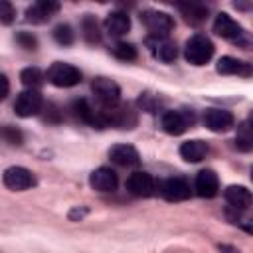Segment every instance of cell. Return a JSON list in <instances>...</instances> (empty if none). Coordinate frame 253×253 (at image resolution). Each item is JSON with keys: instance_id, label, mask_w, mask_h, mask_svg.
<instances>
[{"instance_id": "cell-1", "label": "cell", "mask_w": 253, "mask_h": 253, "mask_svg": "<svg viewBox=\"0 0 253 253\" xmlns=\"http://www.w3.org/2000/svg\"><path fill=\"white\" fill-rule=\"evenodd\" d=\"M213 55V43L204 34H194L184 45V57L192 65H206Z\"/></svg>"}, {"instance_id": "cell-2", "label": "cell", "mask_w": 253, "mask_h": 253, "mask_svg": "<svg viewBox=\"0 0 253 253\" xmlns=\"http://www.w3.org/2000/svg\"><path fill=\"white\" fill-rule=\"evenodd\" d=\"M91 91H93L95 99L99 101L101 109H109V107L119 105L121 89H119V85L113 79H109V77H97L91 83Z\"/></svg>"}, {"instance_id": "cell-3", "label": "cell", "mask_w": 253, "mask_h": 253, "mask_svg": "<svg viewBox=\"0 0 253 253\" xmlns=\"http://www.w3.org/2000/svg\"><path fill=\"white\" fill-rule=\"evenodd\" d=\"M47 79L55 85V87H73L81 81V71L77 67H73L71 63H63V61H55L49 69H47Z\"/></svg>"}, {"instance_id": "cell-4", "label": "cell", "mask_w": 253, "mask_h": 253, "mask_svg": "<svg viewBox=\"0 0 253 253\" xmlns=\"http://www.w3.org/2000/svg\"><path fill=\"white\" fill-rule=\"evenodd\" d=\"M2 182L8 190L24 192V190H30V188L36 186V176H34L32 170H28L24 166H10V168L4 170Z\"/></svg>"}, {"instance_id": "cell-5", "label": "cell", "mask_w": 253, "mask_h": 253, "mask_svg": "<svg viewBox=\"0 0 253 253\" xmlns=\"http://www.w3.org/2000/svg\"><path fill=\"white\" fill-rule=\"evenodd\" d=\"M142 24L146 26V30L154 36V38H166V34H170V30L174 28V20L170 14L166 12H158V10H146L140 16Z\"/></svg>"}, {"instance_id": "cell-6", "label": "cell", "mask_w": 253, "mask_h": 253, "mask_svg": "<svg viewBox=\"0 0 253 253\" xmlns=\"http://www.w3.org/2000/svg\"><path fill=\"white\" fill-rule=\"evenodd\" d=\"M42 107H43V99H42L40 91H36V89H26V91H22V93L16 97V101H14V111H16V115L22 117V119H28V117L38 115V113L42 111Z\"/></svg>"}, {"instance_id": "cell-7", "label": "cell", "mask_w": 253, "mask_h": 253, "mask_svg": "<svg viewBox=\"0 0 253 253\" xmlns=\"http://www.w3.org/2000/svg\"><path fill=\"white\" fill-rule=\"evenodd\" d=\"M192 123H194V113L192 111H166L160 119L162 130L172 134V136H178V134L186 132V128Z\"/></svg>"}, {"instance_id": "cell-8", "label": "cell", "mask_w": 253, "mask_h": 253, "mask_svg": "<svg viewBox=\"0 0 253 253\" xmlns=\"http://www.w3.org/2000/svg\"><path fill=\"white\" fill-rule=\"evenodd\" d=\"M125 188H126L128 194H132V196H136V198H148V196L154 194L156 182H154V178H152L148 172L138 170V172H132V174L126 178Z\"/></svg>"}, {"instance_id": "cell-9", "label": "cell", "mask_w": 253, "mask_h": 253, "mask_svg": "<svg viewBox=\"0 0 253 253\" xmlns=\"http://www.w3.org/2000/svg\"><path fill=\"white\" fill-rule=\"evenodd\" d=\"M160 194L168 200V202H184L192 196V188L188 184L186 178H180V176H174V178H168L160 184Z\"/></svg>"}, {"instance_id": "cell-10", "label": "cell", "mask_w": 253, "mask_h": 253, "mask_svg": "<svg viewBox=\"0 0 253 253\" xmlns=\"http://www.w3.org/2000/svg\"><path fill=\"white\" fill-rule=\"evenodd\" d=\"M204 125L211 132H227L235 125V119L227 109H208L204 113Z\"/></svg>"}, {"instance_id": "cell-11", "label": "cell", "mask_w": 253, "mask_h": 253, "mask_svg": "<svg viewBox=\"0 0 253 253\" xmlns=\"http://www.w3.org/2000/svg\"><path fill=\"white\" fill-rule=\"evenodd\" d=\"M194 190L200 198H215L219 194V178L213 170H200L194 182Z\"/></svg>"}, {"instance_id": "cell-12", "label": "cell", "mask_w": 253, "mask_h": 253, "mask_svg": "<svg viewBox=\"0 0 253 253\" xmlns=\"http://www.w3.org/2000/svg\"><path fill=\"white\" fill-rule=\"evenodd\" d=\"M213 32H215L217 36L225 38V40H231V42L241 40V36L245 34L243 28H241V24L235 22V20H233L229 14H225V12H221V14L215 16V20H213Z\"/></svg>"}, {"instance_id": "cell-13", "label": "cell", "mask_w": 253, "mask_h": 253, "mask_svg": "<svg viewBox=\"0 0 253 253\" xmlns=\"http://www.w3.org/2000/svg\"><path fill=\"white\" fill-rule=\"evenodd\" d=\"M57 12H59V4L57 2H53V0H40V2H34L32 6H28L26 20L32 22V24H45Z\"/></svg>"}, {"instance_id": "cell-14", "label": "cell", "mask_w": 253, "mask_h": 253, "mask_svg": "<svg viewBox=\"0 0 253 253\" xmlns=\"http://www.w3.org/2000/svg\"><path fill=\"white\" fill-rule=\"evenodd\" d=\"M89 184L97 192H115L117 190V184H119V178H117V172L113 168L101 166V168H97V170L91 172Z\"/></svg>"}, {"instance_id": "cell-15", "label": "cell", "mask_w": 253, "mask_h": 253, "mask_svg": "<svg viewBox=\"0 0 253 253\" xmlns=\"http://www.w3.org/2000/svg\"><path fill=\"white\" fill-rule=\"evenodd\" d=\"M109 158L111 162L119 166H136L140 162V154L134 146L130 144H115L109 148Z\"/></svg>"}, {"instance_id": "cell-16", "label": "cell", "mask_w": 253, "mask_h": 253, "mask_svg": "<svg viewBox=\"0 0 253 253\" xmlns=\"http://www.w3.org/2000/svg\"><path fill=\"white\" fill-rule=\"evenodd\" d=\"M148 45H150L152 55H154L158 61H162V63H170V61H174L176 55H178L176 43H174L172 40H168V38H154V40H148Z\"/></svg>"}, {"instance_id": "cell-17", "label": "cell", "mask_w": 253, "mask_h": 253, "mask_svg": "<svg viewBox=\"0 0 253 253\" xmlns=\"http://www.w3.org/2000/svg\"><path fill=\"white\" fill-rule=\"evenodd\" d=\"M223 196H225V202L229 204L227 208L235 211H243L251 204V192L245 186H227Z\"/></svg>"}, {"instance_id": "cell-18", "label": "cell", "mask_w": 253, "mask_h": 253, "mask_svg": "<svg viewBox=\"0 0 253 253\" xmlns=\"http://www.w3.org/2000/svg\"><path fill=\"white\" fill-rule=\"evenodd\" d=\"M217 73L221 75H243V77H249L251 75V65L243 59H237V57H231V55H225L217 61Z\"/></svg>"}, {"instance_id": "cell-19", "label": "cell", "mask_w": 253, "mask_h": 253, "mask_svg": "<svg viewBox=\"0 0 253 253\" xmlns=\"http://www.w3.org/2000/svg\"><path fill=\"white\" fill-rule=\"evenodd\" d=\"M208 152H210L208 142H204V140H200V138L186 140V142H182V146H180V156H182L186 162H200V160L206 158Z\"/></svg>"}, {"instance_id": "cell-20", "label": "cell", "mask_w": 253, "mask_h": 253, "mask_svg": "<svg viewBox=\"0 0 253 253\" xmlns=\"http://www.w3.org/2000/svg\"><path fill=\"white\" fill-rule=\"evenodd\" d=\"M105 30H107V34H111L115 38L125 36L130 30V18H128V14H125V12H111V14H107V18H105Z\"/></svg>"}, {"instance_id": "cell-21", "label": "cell", "mask_w": 253, "mask_h": 253, "mask_svg": "<svg viewBox=\"0 0 253 253\" xmlns=\"http://www.w3.org/2000/svg\"><path fill=\"white\" fill-rule=\"evenodd\" d=\"M71 111H73V115H75L79 121H83V123H87V125H93V126H103V125H101L99 111H95L85 99H75V101L71 103Z\"/></svg>"}, {"instance_id": "cell-22", "label": "cell", "mask_w": 253, "mask_h": 253, "mask_svg": "<svg viewBox=\"0 0 253 253\" xmlns=\"http://www.w3.org/2000/svg\"><path fill=\"white\" fill-rule=\"evenodd\" d=\"M178 10L182 12L184 20L188 24H202L206 18H208V8L204 4H198V2H186V4H178Z\"/></svg>"}, {"instance_id": "cell-23", "label": "cell", "mask_w": 253, "mask_h": 253, "mask_svg": "<svg viewBox=\"0 0 253 253\" xmlns=\"http://www.w3.org/2000/svg\"><path fill=\"white\" fill-rule=\"evenodd\" d=\"M81 34H83V40L87 43H91V45L101 43V38H103L101 36V28H99L97 20L93 16H89V14L81 20Z\"/></svg>"}, {"instance_id": "cell-24", "label": "cell", "mask_w": 253, "mask_h": 253, "mask_svg": "<svg viewBox=\"0 0 253 253\" xmlns=\"http://www.w3.org/2000/svg\"><path fill=\"white\" fill-rule=\"evenodd\" d=\"M43 79H45V75H43V71L38 69V67H26V69L20 71V81H22L24 87H28V89H36V91H38V87L43 85Z\"/></svg>"}, {"instance_id": "cell-25", "label": "cell", "mask_w": 253, "mask_h": 253, "mask_svg": "<svg viewBox=\"0 0 253 253\" xmlns=\"http://www.w3.org/2000/svg\"><path fill=\"white\" fill-rule=\"evenodd\" d=\"M235 146L241 152H249L253 148V132H251V125L249 121H243L237 126V136H235Z\"/></svg>"}, {"instance_id": "cell-26", "label": "cell", "mask_w": 253, "mask_h": 253, "mask_svg": "<svg viewBox=\"0 0 253 253\" xmlns=\"http://www.w3.org/2000/svg\"><path fill=\"white\" fill-rule=\"evenodd\" d=\"M113 55L121 61H134L136 59V47L132 43H126V42H117L113 45Z\"/></svg>"}, {"instance_id": "cell-27", "label": "cell", "mask_w": 253, "mask_h": 253, "mask_svg": "<svg viewBox=\"0 0 253 253\" xmlns=\"http://www.w3.org/2000/svg\"><path fill=\"white\" fill-rule=\"evenodd\" d=\"M53 40L59 45H71L73 40H75V34H73V30H71L69 24H57L53 28Z\"/></svg>"}, {"instance_id": "cell-28", "label": "cell", "mask_w": 253, "mask_h": 253, "mask_svg": "<svg viewBox=\"0 0 253 253\" xmlns=\"http://www.w3.org/2000/svg\"><path fill=\"white\" fill-rule=\"evenodd\" d=\"M16 18V10L8 0H0V24L10 26Z\"/></svg>"}, {"instance_id": "cell-29", "label": "cell", "mask_w": 253, "mask_h": 253, "mask_svg": "<svg viewBox=\"0 0 253 253\" xmlns=\"http://www.w3.org/2000/svg\"><path fill=\"white\" fill-rule=\"evenodd\" d=\"M16 42L20 43V47H24V49H28V51H34V49L38 47V40H36V36H32L30 32H18V34H16Z\"/></svg>"}, {"instance_id": "cell-30", "label": "cell", "mask_w": 253, "mask_h": 253, "mask_svg": "<svg viewBox=\"0 0 253 253\" xmlns=\"http://www.w3.org/2000/svg\"><path fill=\"white\" fill-rule=\"evenodd\" d=\"M2 136L10 142V144H22V132L18 130V128H14V126H4L2 128Z\"/></svg>"}, {"instance_id": "cell-31", "label": "cell", "mask_w": 253, "mask_h": 253, "mask_svg": "<svg viewBox=\"0 0 253 253\" xmlns=\"http://www.w3.org/2000/svg\"><path fill=\"white\" fill-rule=\"evenodd\" d=\"M10 93V81L4 73H0V99H6Z\"/></svg>"}, {"instance_id": "cell-32", "label": "cell", "mask_w": 253, "mask_h": 253, "mask_svg": "<svg viewBox=\"0 0 253 253\" xmlns=\"http://www.w3.org/2000/svg\"><path fill=\"white\" fill-rule=\"evenodd\" d=\"M87 213V210L85 208H73L71 211H69V219H73V221H79V219H83V215Z\"/></svg>"}, {"instance_id": "cell-33", "label": "cell", "mask_w": 253, "mask_h": 253, "mask_svg": "<svg viewBox=\"0 0 253 253\" xmlns=\"http://www.w3.org/2000/svg\"><path fill=\"white\" fill-rule=\"evenodd\" d=\"M221 249V253H241L237 247H233V245H221L219 247Z\"/></svg>"}]
</instances>
